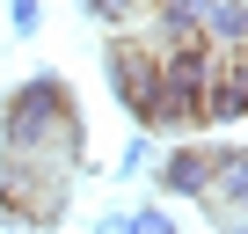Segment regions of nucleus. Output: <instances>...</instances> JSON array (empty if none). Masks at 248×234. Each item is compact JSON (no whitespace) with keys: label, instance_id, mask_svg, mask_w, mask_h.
Segmentation results:
<instances>
[{"label":"nucleus","instance_id":"f257e3e1","mask_svg":"<svg viewBox=\"0 0 248 234\" xmlns=\"http://www.w3.org/2000/svg\"><path fill=\"white\" fill-rule=\"evenodd\" d=\"M0 132H8V154H44V147H88L80 139V102L59 73L22 81L8 102H0Z\"/></svg>","mask_w":248,"mask_h":234},{"label":"nucleus","instance_id":"f03ea898","mask_svg":"<svg viewBox=\"0 0 248 234\" xmlns=\"http://www.w3.org/2000/svg\"><path fill=\"white\" fill-rule=\"evenodd\" d=\"M102 73H109V95L139 117V132H154V125H161V59H154V44L117 37V44L102 51Z\"/></svg>","mask_w":248,"mask_h":234},{"label":"nucleus","instance_id":"7ed1b4c3","mask_svg":"<svg viewBox=\"0 0 248 234\" xmlns=\"http://www.w3.org/2000/svg\"><path fill=\"white\" fill-rule=\"evenodd\" d=\"M204 205H212L219 219H248V154L212 147V183H204Z\"/></svg>","mask_w":248,"mask_h":234},{"label":"nucleus","instance_id":"20e7f679","mask_svg":"<svg viewBox=\"0 0 248 234\" xmlns=\"http://www.w3.org/2000/svg\"><path fill=\"white\" fill-rule=\"evenodd\" d=\"M197 37H204L212 51L248 44V0H197Z\"/></svg>","mask_w":248,"mask_h":234},{"label":"nucleus","instance_id":"39448f33","mask_svg":"<svg viewBox=\"0 0 248 234\" xmlns=\"http://www.w3.org/2000/svg\"><path fill=\"white\" fill-rule=\"evenodd\" d=\"M204 183H212V147H175L161 161V190L168 198H204Z\"/></svg>","mask_w":248,"mask_h":234},{"label":"nucleus","instance_id":"423d86ee","mask_svg":"<svg viewBox=\"0 0 248 234\" xmlns=\"http://www.w3.org/2000/svg\"><path fill=\"white\" fill-rule=\"evenodd\" d=\"M146 8H154V0H88V15H95L102 30H132Z\"/></svg>","mask_w":248,"mask_h":234},{"label":"nucleus","instance_id":"0eeeda50","mask_svg":"<svg viewBox=\"0 0 248 234\" xmlns=\"http://www.w3.org/2000/svg\"><path fill=\"white\" fill-rule=\"evenodd\" d=\"M219 73L233 81V95L248 102V44H233V51H219Z\"/></svg>","mask_w":248,"mask_h":234},{"label":"nucleus","instance_id":"6e6552de","mask_svg":"<svg viewBox=\"0 0 248 234\" xmlns=\"http://www.w3.org/2000/svg\"><path fill=\"white\" fill-rule=\"evenodd\" d=\"M124 227H132V234H175V219H168L161 205H139V212L124 219Z\"/></svg>","mask_w":248,"mask_h":234},{"label":"nucleus","instance_id":"1a4fd4ad","mask_svg":"<svg viewBox=\"0 0 248 234\" xmlns=\"http://www.w3.org/2000/svg\"><path fill=\"white\" fill-rule=\"evenodd\" d=\"M8 22H15V37H37L44 8H37V0H8Z\"/></svg>","mask_w":248,"mask_h":234},{"label":"nucleus","instance_id":"9d476101","mask_svg":"<svg viewBox=\"0 0 248 234\" xmlns=\"http://www.w3.org/2000/svg\"><path fill=\"white\" fill-rule=\"evenodd\" d=\"M95 234H132V227H124V219H117V212H109V219H102V227H95Z\"/></svg>","mask_w":248,"mask_h":234}]
</instances>
